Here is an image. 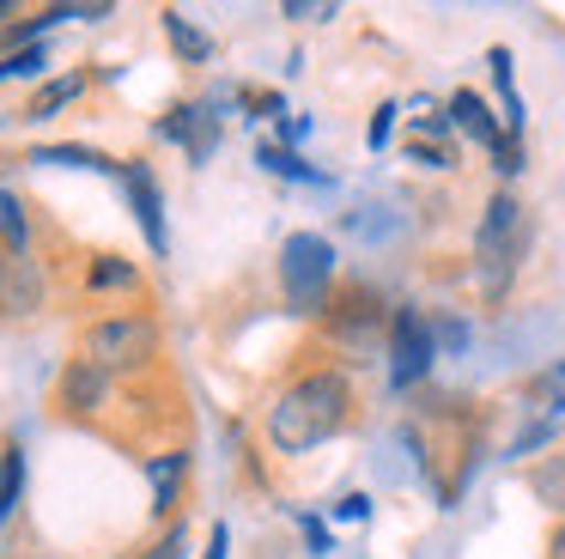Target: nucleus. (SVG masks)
I'll list each match as a JSON object with an SVG mask.
<instances>
[{"instance_id":"1","label":"nucleus","mask_w":565,"mask_h":559,"mask_svg":"<svg viewBox=\"0 0 565 559\" xmlns=\"http://www.w3.org/2000/svg\"><path fill=\"white\" fill-rule=\"evenodd\" d=\"M347 408H353V389H347L341 371H310L286 389L268 408V444L280 456H305L322 437H334L347 425Z\"/></svg>"},{"instance_id":"2","label":"nucleus","mask_w":565,"mask_h":559,"mask_svg":"<svg viewBox=\"0 0 565 559\" xmlns=\"http://www.w3.org/2000/svg\"><path fill=\"white\" fill-rule=\"evenodd\" d=\"M516 262H523V207L511 194H492L487 213H480L475 231V286L487 304H499L516 280Z\"/></svg>"},{"instance_id":"3","label":"nucleus","mask_w":565,"mask_h":559,"mask_svg":"<svg viewBox=\"0 0 565 559\" xmlns=\"http://www.w3.org/2000/svg\"><path fill=\"white\" fill-rule=\"evenodd\" d=\"M280 292L298 316H317L329 310V292H334V243L322 231H292L280 243Z\"/></svg>"},{"instance_id":"4","label":"nucleus","mask_w":565,"mask_h":559,"mask_svg":"<svg viewBox=\"0 0 565 559\" xmlns=\"http://www.w3.org/2000/svg\"><path fill=\"white\" fill-rule=\"evenodd\" d=\"M152 352H159V328L147 316H110L86 335V359L98 371H140Z\"/></svg>"},{"instance_id":"5","label":"nucleus","mask_w":565,"mask_h":559,"mask_svg":"<svg viewBox=\"0 0 565 559\" xmlns=\"http://www.w3.org/2000/svg\"><path fill=\"white\" fill-rule=\"evenodd\" d=\"M431 359H438V347H431V323L402 304V310L390 316V383L414 389L419 377L431 371Z\"/></svg>"},{"instance_id":"6","label":"nucleus","mask_w":565,"mask_h":559,"mask_svg":"<svg viewBox=\"0 0 565 559\" xmlns=\"http://www.w3.org/2000/svg\"><path fill=\"white\" fill-rule=\"evenodd\" d=\"M43 292H50V280H43V267L31 255L19 250L0 255V316H38Z\"/></svg>"},{"instance_id":"7","label":"nucleus","mask_w":565,"mask_h":559,"mask_svg":"<svg viewBox=\"0 0 565 559\" xmlns=\"http://www.w3.org/2000/svg\"><path fill=\"white\" fill-rule=\"evenodd\" d=\"M444 116H450V128L462 134V140H475L480 152H492V158H499L504 140H511V134H504V122L487 109V97H480V92H456L450 104H444Z\"/></svg>"},{"instance_id":"8","label":"nucleus","mask_w":565,"mask_h":559,"mask_svg":"<svg viewBox=\"0 0 565 559\" xmlns=\"http://www.w3.org/2000/svg\"><path fill=\"white\" fill-rule=\"evenodd\" d=\"M159 134H164V140H183L195 165H207V158H213V146H220V122H213L201 104H177L171 116L159 122Z\"/></svg>"},{"instance_id":"9","label":"nucleus","mask_w":565,"mask_h":559,"mask_svg":"<svg viewBox=\"0 0 565 559\" xmlns=\"http://www.w3.org/2000/svg\"><path fill=\"white\" fill-rule=\"evenodd\" d=\"M122 182H128V201H135V219L140 231H147L152 250H164V194H159V177H152L147 165H122Z\"/></svg>"},{"instance_id":"10","label":"nucleus","mask_w":565,"mask_h":559,"mask_svg":"<svg viewBox=\"0 0 565 559\" xmlns=\"http://www.w3.org/2000/svg\"><path fill=\"white\" fill-rule=\"evenodd\" d=\"M104 395H110V371H98L92 359H74L62 371V408H74V413H98L104 408Z\"/></svg>"},{"instance_id":"11","label":"nucleus","mask_w":565,"mask_h":559,"mask_svg":"<svg viewBox=\"0 0 565 559\" xmlns=\"http://www.w3.org/2000/svg\"><path fill=\"white\" fill-rule=\"evenodd\" d=\"M487 67H492V85H499L504 134H523V92H516V80H511V49H487Z\"/></svg>"},{"instance_id":"12","label":"nucleus","mask_w":565,"mask_h":559,"mask_svg":"<svg viewBox=\"0 0 565 559\" xmlns=\"http://www.w3.org/2000/svg\"><path fill=\"white\" fill-rule=\"evenodd\" d=\"M334 340H347V347L353 352H371V340H377V310H371V304H347V310H334Z\"/></svg>"},{"instance_id":"13","label":"nucleus","mask_w":565,"mask_h":559,"mask_svg":"<svg viewBox=\"0 0 565 559\" xmlns=\"http://www.w3.org/2000/svg\"><path fill=\"white\" fill-rule=\"evenodd\" d=\"M529 493L547 510H565V456H541L535 468H529Z\"/></svg>"},{"instance_id":"14","label":"nucleus","mask_w":565,"mask_h":559,"mask_svg":"<svg viewBox=\"0 0 565 559\" xmlns=\"http://www.w3.org/2000/svg\"><path fill=\"white\" fill-rule=\"evenodd\" d=\"M256 165H262V170H274V177H286V182H329L322 170H310L298 152H286V146H262Z\"/></svg>"},{"instance_id":"15","label":"nucleus","mask_w":565,"mask_h":559,"mask_svg":"<svg viewBox=\"0 0 565 559\" xmlns=\"http://www.w3.org/2000/svg\"><path fill=\"white\" fill-rule=\"evenodd\" d=\"M426 323H431V347H438V352H450V359H462V352L475 347V328H468L462 316H450V310H444V316H426Z\"/></svg>"},{"instance_id":"16","label":"nucleus","mask_w":565,"mask_h":559,"mask_svg":"<svg viewBox=\"0 0 565 559\" xmlns=\"http://www.w3.org/2000/svg\"><path fill=\"white\" fill-rule=\"evenodd\" d=\"M38 165H86V170H122L116 158H104V152H92V146H38Z\"/></svg>"},{"instance_id":"17","label":"nucleus","mask_w":565,"mask_h":559,"mask_svg":"<svg viewBox=\"0 0 565 559\" xmlns=\"http://www.w3.org/2000/svg\"><path fill=\"white\" fill-rule=\"evenodd\" d=\"M164 31H171V43H177V55H183V61H207L213 55V43L183 19V12H164Z\"/></svg>"},{"instance_id":"18","label":"nucleus","mask_w":565,"mask_h":559,"mask_svg":"<svg viewBox=\"0 0 565 559\" xmlns=\"http://www.w3.org/2000/svg\"><path fill=\"white\" fill-rule=\"evenodd\" d=\"M177 481H183V456H159L152 462V510H171L177 505Z\"/></svg>"},{"instance_id":"19","label":"nucleus","mask_w":565,"mask_h":559,"mask_svg":"<svg viewBox=\"0 0 565 559\" xmlns=\"http://www.w3.org/2000/svg\"><path fill=\"white\" fill-rule=\"evenodd\" d=\"M19 493H25V456H19V450H7V456H0V523L13 517Z\"/></svg>"},{"instance_id":"20","label":"nucleus","mask_w":565,"mask_h":559,"mask_svg":"<svg viewBox=\"0 0 565 559\" xmlns=\"http://www.w3.org/2000/svg\"><path fill=\"white\" fill-rule=\"evenodd\" d=\"M0 231H7V250H19V255H25L31 225H25V207H19L13 194H0Z\"/></svg>"},{"instance_id":"21","label":"nucleus","mask_w":565,"mask_h":559,"mask_svg":"<svg viewBox=\"0 0 565 559\" xmlns=\"http://www.w3.org/2000/svg\"><path fill=\"white\" fill-rule=\"evenodd\" d=\"M74 97H79V80H50L38 97H31V116H55V109L74 104Z\"/></svg>"},{"instance_id":"22","label":"nucleus","mask_w":565,"mask_h":559,"mask_svg":"<svg viewBox=\"0 0 565 559\" xmlns=\"http://www.w3.org/2000/svg\"><path fill=\"white\" fill-rule=\"evenodd\" d=\"M43 73V49H19V55L0 61V80H38Z\"/></svg>"},{"instance_id":"23","label":"nucleus","mask_w":565,"mask_h":559,"mask_svg":"<svg viewBox=\"0 0 565 559\" xmlns=\"http://www.w3.org/2000/svg\"><path fill=\"white\" fill-rule=\"evenodd\" d=\"M92 286H135V267L116 262V255H104V262L92 267Z\"/></svg>"},{"instance_id":"24","label":"nucleus","mask_w":565,"mask_h":559,"mask_svg":"<svg viewBox=\"0 0 565 559\" xmlns=\"http://www.w3.org/2000/svg\"><path fill=\"white\" fill-rule=\"evenodd\" d=\"M390 128H395V104H383L377 116H371V128H365L371 152H383V146H390Z\"/></svg>"},{"instance_id":"25","label":"nucleus","mask_w":565,"mask_h":559,"mask_svg":"<svg viewBox=\"0 0 565 559\" xmlns=\"http://www.w3.org/2000/svg\"><path fill=\"white\" fill-rule=\"evenodd\" d=\"M334 517H347V523H359V517H371V498L365 493H347L341 505H334Z\"/></svg>"},{"instance_id":"26","label":"nucleus","mask_w":565,"mask_h":559,"mask_svg":"<svg viewBox=\"0 0 565 559\" xmlns=\"http://www.w3.org/2000/svg\"><path fill=\"white\" fill-rule=\"evenodd\" d=\"M286 19H334V7H305V0H286Z\"/></svg>"},{"instance_id":"27","label":"nucleus","mask_w":565,"mask_h":559,"mask_svg":"<svg viewBox=\"0 0 565 559\" xmlns=\"http://www.w3.org/2000/svg\"><path fill=\"white\" fill-rule=\"evenodd\" d=\"M152 559H183V529H171V535H164V541L152 547Z\"/></svg>"},{"instance_id":"28","label":"nucleus","mask_w":565,"mask_h":559,"mask_svg":"<svg viewBox=\"0 0 565 559\" xmlns=\"http://www.w3.org/2000/svg\"><path fill=\"white\" fill-rule=\"evenodd\" d=\"M298 523H305V535H310V547H317V553H329V529H322V523H317V517H298Z\"/></svg>"},{"instance_id":"29","label":"nucleus","mask_w":565,"mask_h":559,"mask_svg":"<svg viewBox=\"0 0 565 559\" xmlns=\"http://www.w3.org/2000/svg\"><path fill=\"white\" fill-rule=\"evenodd\" d=\"M225 547H232V535H225V523H213V541H207L201 559H225Z\"/></svg>"},{"instance_id":"30","label":"nucleus","mask_w":565,"mask_h":559,"mask_svg":"<svg viewBox=\"0 0 565 559\" xmlns=\"http://www.w3.org/2000/svg\"><path fill=\"white\" fill-rule=\"evenodd\" d=\"M547 559H565V535H553V547H547Z\"/></svg>"},{"instance_id":"31","label":"nucleus","mask_w":565,"mask_h":559,"mask_svg":"<svg viewBox=\"0 0 565 559\" xmlns=\"http://www.w3.org/2000/svg\"><path fill=\"white\" fill-rule=\"evenodd\" d=\"M7 12H13V7H7V0H0V19H7Z\"/></svg>"}]
</instances>
